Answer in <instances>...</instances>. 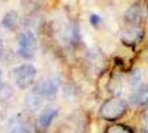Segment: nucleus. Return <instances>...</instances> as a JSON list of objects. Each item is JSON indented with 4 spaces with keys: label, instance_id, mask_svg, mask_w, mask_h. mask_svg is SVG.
Masks as SVG:
<instances>
[{
    "label": "nucleus",
    "instance_id": "obj_8",
    "mask_svg": "<svg viewBox=\"0 0 148 133\" xmlns=\"http://www.w3.org/2000/svg\"><path fill=\"white\" fill-rule=\"evenodd\" d=\"M131 103L133 105L142 106L148 103V86L143 85L138 87L131 96Z\"/></svg>",
    "mask_w": 148,
    "mask_h": 133
},
{
    "label": "nucleus",
    "instance_id": "obj_9",
    "mask_svg": "<svg viewBox=\"0 0 148 133\" xmlns=\"http://www.w3.org/2000/svg\"><path fill=\"white\" fill-rule=\"evenodd\" d=\"M3 25L10 30L16 29L19 25V16L18 13L15 10L8 11L3 17L2 20Z\"/></svg>",
    "mask_w": 148,
    "mask_h": 133
},
{
    "label": "nucleus",
    "instance_id": "obj_1",
    "mask_svg": "<svg viewBox=\"0 0 148 133\" xmlns=\"http://www.w3.org/2000/svg\"><path fill=\"white\" fill-rule=\"evenodd\" d=\"M127 110L126 102L118 97H113L106 100L100 108L101 116L108 121H114L121 118Z\"/></svg>",
    "mask_w": 148,
    "mask_h": 133
},
{
    "label": "nucleus",
    "instance_id": "obj_15",
    "mask_svg": "<svg viewBox=\"0 0 148 133\" xmlns=\"http://www.w3.org/2000/svg\"><path fill=\"white\" fill-rule=\"evenodd\" d=\"M142 121H143V124L145 125L147 130L148 131V109H147L142 114Z\"/></svg>",
    "mask_w": 148,
    "mask_h": 133
},
{
    "label": "nucleus",
    "instance_id": "obj_6",
    "mask_svg": "<svg viewBox=\"0 0 148 133\" xmlns=\"http://www.w3.org/2000/svg\"><path fill=\"white\" fill-rule=\"evenodd\" d=\"M143 37V30L138 26H133L126 29L121 35L124 43L127 45H134L139 42Z\"/></svg>",
    "mask_w": 148,
    "mask_h": 133
},
{
    "label": "nucleus",
    "instance_id": "obj_14",
    "mask_svg": "<svg viewBox=\"0 0 148 133\" xmlns=\"http://www.w3.org/2000/svg\"><path fill=\"white\" fill-rule=\"evenodd\" d=\"M90 23L93 25H98L101 23V17H100V16H98L96 14H92L90 16Z\"/></svg>",
    "mask_w": 148,
    "mask_h": 133
},
{
    "label": "nucleus",
    "instance_id": "obj_3",
    "mask_svg": "<svg viewBox=\"0 0 148 133\" xmlns=\"http://www.w3.org/2000/svg\"><path fill=\"white\" fill-rule=\"evenodd\" d=\"M36 76V69L31 64H23L15 68L13 77L16 85L20 89L29 88L35 80Z\"/></svg>",
    "mask_w": 148,
    "mask_h": 133
},
{
    "label": "nucleus",
    "instance_id": "obj_10",
    "mask_svg": "<svg viewBox=\"0 0 148 133\" xmlns=\"http://www.w3.org/2000/svg\"><path fill=\"white\" fill-rule=\"evenodd\" d=\"M141 17V9L139 4L132 5L125 13V18L131 23H136Z\"/></svg>",
    "mask_w": 148,
    "mask_h": 133
},
{
    "label": "nucleus",
    "instance_id": "obj_11",
    "mask_svg": "<svg viewBox=\"0 0 148 133\" xmlns=\"http://www.w3.org/2000/svg\"><path fill=\"white\" fill-rule=\"evenodd\" d=\"M14 94L13 87L5 82H0V102L10 100Z\"/></svg>",
    "mask_w": 148,
    "mask_h": 133
},
{
    "label": "nucleus",
    "instance_id": "obj_18",
    "mask_svg": "<svg viewBox=\"0 0 148 133\" xmlns=\"http://www.w3.org/2000/svg\"><path fill=\"white\" fill-rule=\"evenodd\" d=\"M147 14H148V6H147Z\"/></svg>",
    "mask_w": 148,
    "mask_h": 133
},
{
    "label": "nucleus",
    "instance_id": "obj_12",
    "mask_svg": "<svg viewBox=\"0 0 148 133\" xmlns=\"http://www.w3.org/2000/svg\"><path fill=\"white\" fill-rule=\"evenodd\" d=\"M7 133H27L25 125L20 120H14L9 125Z\"/></svg>",
    "mask_w": 148,
    "mask_h": 133
},
{
    "label": "nucleus",
    "instance_id": "obj_17",
    "mask_svg": "<svg viewBox=\"0 0 148 133\" xmlns=\"http://www.w3.org/2000/svg\"><path fill=\"white\" fill-rule=\"evenodd\" d=\"M1 80H2V71H1V69H0V82H2Z\"/></svg>",
    "mask_w": 148,
    "mask_h": 133
},
{
    "label": "nucleus",
    "instance_id": "obj_16",
    "mask_svg": "<svg viewBox=\"0 0 148 133\" xmlns=\"http://www.w3.org/2000/svg\"><path fill=\"white\" fill-rule=\"evenodd\" d=\"M3 53V42L2 40H0V58L2 57Z\"/></svg>",
    "mask_w": 148,
    "mask_h": 133
},
{
    "label": "nucleus",
    "instance_id": "obj_4",
    "mask_svg": "<svg viewBox=\"0 0 148 133\" xmlns=\"http://www.w3.org/2000/svg\"><path fill=\"white\" fill-rule=\"evenodd\" d=\"M61 86V80L57 76H49L36 83L33 89L38 92L43 98L53 100L56 98Z\"/></svg>",
    "mask_w": 148,
    "mask_h": 133
},
{
    "label": "nucleus",
    "instance_id": "obj_2",
    "mask_svg": "<svg viewBox=\"0 0 148 133\" xmlns=\"http://www.w3.org/2000/svg\"><path fill=\"white\" fill-rule=\"evenodd\" d=\"M37 48L35 35L29 30L21 32L17 36V54L25 60L33 58Z\"/></svg>",
    "mask_w": 148,
    "mask_h": 133
},
{
    "label": "nucleus",
    "instance_id": "obj_13",
    "mask_svg": "<svg viewBox=\"0 0 148 133\" xmlns=\"http://www.w3.org/2000/svg\"><path fill=\"white\" fill-rule=\"evenodd\" d=\"M108 132L109 133H134L129 127H127L124 125H114L109 129Z\"/></svg>",
    "mask_w": 148,
    "mask_h": 133
},
{
    "label": "nucleus",
    "instance_id": "obj_7",
    "mask_svg": "<svg viewBox=\"0 0 148 133\" xmlns=\"http://www.w3.org/2000/svg\"><path fill=\"white\" fill-rule=\"evenodd\" d=\"M43 97L36 92L35 89H32L24 99V104L26 107L31 111H36L39 109L43 102Z\"/></svg>",
    "mask_w": 148,
    "mask_h": 133
},
{
    "label": "nucleus",
    "instance_id": "obj_5",
    "mask_svg": "<svg viewBox=\"0 0 148 133\" xmlns=\"http://www.w3.org/2000/svg\"><path fill=\"white\" fill-rule=\"evenodd\" d=\"M58 113H59V109L54 106H49L45 107L39 114L36 121L35 130L36 133L47 132L53 120L57 117Z\"/></svg>",
    "mask_w": 148,
    "mask_h": 133
}]
</instances>
